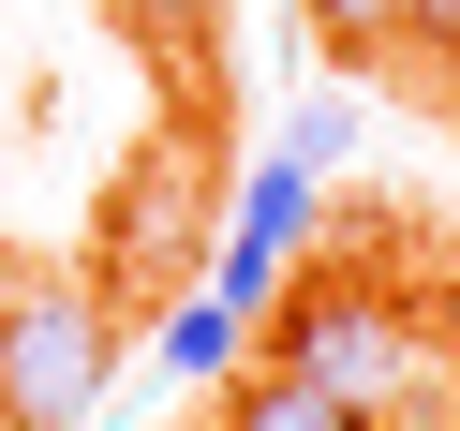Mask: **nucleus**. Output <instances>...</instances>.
Listing matches in <instances>:
<instances>
[{"label":"nucleus","mask_w":460,"mask_h":431,"mask_svg":"<svg viewBox=\"0 0 460 431\" xmlns=\"http://www.w3.org/2000/svg\"><path fill=\"white\" fill-rule=\"evenodd\" d=\"M223 431H371L357 417V401H341V387H312V372H223Z\"/></svg>","instance_id":"obj_4"},{"label":"nucleus","mask_w":460,"mask_h":431,"mask_svg":"<svg viewBox=\"0 0 460 431\" xmlns=\"http://www.w3.org/2000/svg\"><path fill=\"white\" fill-rule=\"evenodd\" d=\"M312 31H327V60H386V45H401V0H312Z\"/></svg>","instance_id":"obj_6"},{"label":"nucleus","mask_w":460,"mask_h":431,"mask_svg":"<svg viewBox=\"0 0 460 431\" xmlns=\"http://www.w3.org/2000/svg\"><path fill=\"white\" fill-rule=\"evenodd\" d=\"M238 342H252L238 298H179V312H164V372H179V387H223V372H238Z\"/></svg>","instance_id":"obj_5"},{"label":"nucleus","mask_w":460,"mask_h":431,"mask_svg":"<svg viewBox=\"0 0 460 431\" xmlns=\"http://www.w3.org/2000/svg\"><path fill=\"white\" fill-rule=\"evenodd\" d=\"M119 387V298L75 268L0 298V431H90Z\"/></svg>","instance_id":"obj_1"},{"label":"nucleus","mask_w":460,"mask_h":431,"mask_svg":"<svg viewBox=\"0 0 460 431\" xmlns=\"http://www.w3.org/2000/svg\"><path fill=\"white\" fill-rule=\"evenodd\" d=\"M430 328H446V357H460V253H446V298H430Z\"/></svg>","instance_id":"obj_10"},{"label":"nucleus","mask_w":460,"mask_h":431,"mask_svg":"<svg viewBox=\"0 0 460 431\" xmlns=\"http://www.w3.org/2000/svg\"><path fill=\"white\" fill-rule=\"evenodd\" d=\"M312 193H327V179H312L297 149H282V164H252V193H238V238H223V268H208V298H238L252 328H268V298H282V253L312 238Z\"/></svg>","instance_id":"obj_3"},{"label":"nucleus","mask_w":460,"mask_h":431,"mask_svg":"<svg viewBox=\"0 0 460 431\" xmlns=\"http://www.w3.org/2000/svg\"><path fill=\"white\" fill-rule=\"evenodd\" d=\"M282 149H297V164H312V179H327V164H341V149H357V104H297V134H282Z\"/></svg>","instance_id":"obj_7"},{"label":"nucleus","mask_w":460,"mask_h":431,"mask_svg":"<svg viewBox=\"0 0 460 431\" xmlns=\"http://www.w3.org/2000/svg\"><path fill=\"white\" fill-rule=\"evenodd\" d=\"M268 312H282V298H268ZM268 357L312 372V387H341L371 431L416 417V387H430V328H416V298H386V283H297V312H282Z\"/></svg>","instance_id":"obj_2"},{"label":"nucleus","mask_w":460,"mask_h":431,"mask_svg":"<svg viewBox=\"0 0 460 431\" xmlns=\"http://www.w3.org/2000/svg\"><path fill=\"white\" fill-rule=\"evenodd\" d=\"M460 31V0H401V45H446Z\"/></svg>","instance_id":"obj_8"},{"label":"nucleus","mask_w":460,"mask_h":431,"mask_svg":"<svg viewBox=\"0 0 460 431\" xmlns=\"http://www.w3.org/2000/svg\"><path fill=\"white\" fill-rule=\"evenodd\" d=\"M430 90H446V120H460V31H446V45H430Z\"/></svg>","instance_id":"obj_9"}]
</instances>
